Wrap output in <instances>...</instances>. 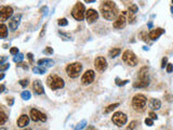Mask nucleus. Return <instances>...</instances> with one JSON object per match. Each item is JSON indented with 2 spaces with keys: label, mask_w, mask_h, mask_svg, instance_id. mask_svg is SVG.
<instances>
[{
  "label": "nucleus",
  "mask_w": 173,
  "mask_h": 130,
  "mask_svg": "<svg viewBox=\"0 0 173 130\" xmlns=\"http://www.w3.org/2000/svg\"><path fill=\"white\" fill-rule=\"evenodd\" d=\"M100 10H101V13L104 19H106L108 21L114 20L117 16V13H118L117 7H116L115 2H112V1H104V2H102Z\"/></svg>",
  "instance_id": "f257e3e1"
},
{
  "label": "nucleus",
  "mask_w": 173,
  "mask_h": 130,
  "mask_svg": "<svg viewBox=\"0 0 173 130\" xmlns=\"http://www.w3.org/2000/svg\"><path fill=\"white\" fill-rule=\"evenodd\" d=\"M47 84L49 86L50 89L52 90H56L63 88L65 82H64V79L62 77L58 75H50L49 77L47 78Z\"/></svg>",
  "instance_id": "f03ea898"
},
{
  "label": "nucleus",
  "mask_w": 173,
  "mask_h": 130,
  "mask_svg": "<svg viewBox=\"0 0 173 130\" xmlns=\"http://www.w3.org/2000/svg\"><path fill=\"white\" fill-rule=\"evenodd\" d=\"M72 15L77 21H82L86 15V8L82 2H77L72 10Z\"/></svg>",
  "instance_id": "7ed1b4c3"
},
{
  "label": "nucleus",
  "mask_w": 173,
  "mask_h": 130,
  "mask_svg": "<svg viewBox=\"0 0 173 130\" xmlns=\"http://www.w3.org/2000/svg\"><path fill=\"white\" fill-rule=\"evenodd\" d=\"M82 71V65L79 62H75V63L68 64L66 66V73L69 77L76 78L79 76V74Z\"/></svg>",
  "instance_id": "20e7f679"
},
{
  "label": "nucleus",
  "mask_w": 173,
  "mask_h": 130,
  "mask_svg": "<svg viewBox=\"0 0 173 130\" xmlns=\"http://www.w3.org/2000/svg\"><path fill=\"white\" fill-rule=\"evenodd\" d=\"M147 103V99L143 94H136L132 99V106L135 110H143Z\"/></svg>",
  "instance_id": "39448f33"
},
{
  "label": "nucleus",
  "mask_w": 173,
  "mask_h": 130,
  "mask_svg": "<svg viewBox=\"0 0 173 130\" xmlns=\"http://www.w3.org/2000/svg\"><path fill=\"white\" fill-rule=\"evenodd\" d=\"M122 60L124 63L130 65V66H135L138 64V58L131 50H126L122 53Z\"/></svg>",
  "instance_id": "423d86ee"
},
{
  "label": "nucleus",
  "mask_w": 173,
  "mask_h": 130,
  "mask_svg": "<svg viewBox=\"0 0 173 130\" xmlns=\"http://www.w3.org/2000/svg\"><path fill=\"white\" fill-rule=\"evenodd\" d=\"M127 120H128L127 115L122 112H116L115 114L112 115V123L115 125H117V126H119V127L126 125Z\"/></svg>",
  "instance_id": "0eeeda50"
},
{
  "label": "nucleus",
  "mask_w": 173,
  "mask_h": 130,
  "mask_svg": "<svg viewBox=\"0 0 173 130\" xmlns=\"http://www.w3.org/2000/svg\"><path fill=\"white\" fill-rule=\"evenodd\" d=\"M127 12H121L119 14L118 19L114 22V27L115 28H123L126 24H127Z\"/></svg>",
  "instance_id": "6e6552de"
},
{
  "label": "nucleus",
  "mask_w": 173,
  "mask_h": 130,
  "mask_svg": "<svg viewBox=\"0 0 173 130\" xmlns=\"http://www.w3.org/2000/svg\"><path fill=\"white\" fill-rule=\"evenodd\" d=\"M94 66H95V69L98 71V72H104V71L107 68L106 59L103 58V56H98V58H96L94 61Z\"/></svg>",
  "instance_id": "1a4fd4ad"
},
{
  "label": "nucleus",
  "mask_w": 173,
  "mask_h": 130,
  "mask_svg": "<svg viewBox=\"0 0 173 130\" xmlns=\"http://www.w3.org/2000/svg\"><path fill=\"white\" fill-rule=\"evenodd\" d=\"M12 14H13V9L11 7H1V9H0V21L6 22Z\"/></svg>",
  "instance_id": "9d476101"
},
{
  "label": "nucleus",
  "mask_w": 173,
  "mask_h": 130,
  "mask_svg": "<svg viewBox=\"0 0 173 130\" xmlns=\"http://www.w3.org/2000/svg\"><path fill=\"white\" fill-rule=\"evenodd\" d=\"M30 118L34 121H42V123H44L47 120V116L43 113H41L40 111L36 110V108H33L30 111Z\"/></svg>",
  "instance_id": "9b49d317"
},
{
  "label": "nucleus",
  "mask_w": 173,
  "mask_h": 130,
  "mask_svg": "<svg viewBox=\"0 0 173 130\" xmlns=\"http://www.w3.org/2000/svg\"><path fill=\"white\" fill-rule=\"evenodd\" d=\"M95 78V73L93 72L92 69H89V71H86L84 73L82 77H81V82L84 85H90L91 82H93Z\"/></svg>",
  "instance_id": "f8f14e48"
},
{
  "label": "nucleus",
  "mask_w": 173,
  "mask_h": 130,
  "mask_svg": "<svg viewBox=\"0 0 173 130\" xmlns=\"http://www.w3.org/2000/svg\"><path fill=\"white\" fill-rule=\"evenodd\" d=\"M86 17L89 23H93V22H95L98 19V13L95 11L94 9H89L86 12Z\"/></svg>",
  "instance_id": "ddd939ff"
},
{
  "label": "nucleus",
  "mask_w": 173,
  "mask_h": 130,
  "mask_svg": "<svg viewBox=\"0 0 173 130\" xmlns=\"http://www.w3.org/2000/svg\"><path fill=\"white\" fill-rule=\"evenodd\" d=\"M20 21H21V15H14V16L12 17L10 22H9V26H10V28L11 30H15V29L18 27L20 25Z\"/></svg>",
  "instance_id": "4468645a"
},
{
  "label": "nucleus",
  "mask_w": 173,
  "mask_h": 130,
  "mask_svg": "<svg viewBox=\"0 0 173 130\" xmlns=\"http://www.w3.org/2000/svg\"><path fill=\"white\" fill-rule=\"evenodd\" d=\"M163 33H164V30L162 28H156V29H153V30H150L149 34H148V37H149V39H152V40H156V39H158Z\"/></svg>",
  "instance_id": "2eb2a0df"
},
{
  "label": "nucleus",
  "mask_w": 173,
  "mask_h": 130,
  "mask_svg": "<svg viewBox=\"0 0 173 130\" xmlns=\"http://www.w3.org/2000/svg\"><path fill=\"white\" fill-rule=\"evenodd\" d=\"M28 124H29V117L27 115H25V114L21 115L20 118L17 119V126H18L20 128L26 127Z\"/></svg>",
  "instance_id": "dca6fc26"
},
{
  "label": "nucleus",
  "mask_w": 173,
  "mask_h": 130,
  "mask_svg": "<svg viewBox=\"0 0 173 130\" xmlns=\"http://www.w3.org/2000/svg\"><path fill=\"white\" fill-rule=\"evenodd\" d=\"M33 89H34L35 93H37V94H42L43 93V86L41 84L40 80H35L33 82Z\"/></svg>",
  "instance_id": "f3484780"
},
{
  "label": "nucleus",
  "mask_w": 173,
  "mask_h": 130,
  "mask_svg": "<svg viewBox=\"0 0 173 130\" xmlns=\"http://www.w3.org/2000/svg\"><path fill=\"white\" fill-rule=\"evenodd\" d=\"M148 84H149V79H138L133 84V87L134 88H145L148 86Z\"/></svg>",
  "instance_id": "a211bd4d"
},
{
  "label": "nucleus",
  "mask_w": 173,
  "mask_h": 130,
  "mask_svg": "<svg viewBox=\"0 0 173 130\" xmlns=\"http://www.w3.org/2000/svg\"><path fill=\"white\" fill-rule=\"evenodd\" d=\"M38 65L39 66H41V65H46V66H52L53 64H54V62L52 60H50V59H41V60H39L37 62Z\"/></svg>",
  "instance_id": "6ab92c4d"
},
{
  "label": "nucleus",
  "mask_w": 173,
  "mask_h": 130,
  "mask_svg": "<svg viewBox=\"0 0 173 130\" xmlns=\"http://www.w3.org/2000/svg\"><path fill=\"white\" fill-rule=\"evenodd\" d=\"M150 107L153 110H159L161 107V102H160V100H158V99H153L150 101Z\"/></svg>",
  "instance_id": "aec40b11"
},
{
  "label": "nucleus",
  "mask_w": 173,
  "mask_h": 130,
  "mask_svg": "<svg viewBox=\"0 0 173 130\" xmlns=\"http://www.w3.org/2000/svg\"><path fill=\"white\" fill-rule=\"evenodd\" d=\"M121 50L119 49V48H112V50H110L109 52H108V55H109L110 58H116V56H118L119 54H120Z\"/></svg>",
  "instance_id": "412c9836"
},
{
  "label": "nucleus",
  "mask_w": 173,
  "mask_h": 130,
  "mask_svg": "<svg viewBox=\"0 0 173 130\" xmlns=\"http://www.w3.org/2000/svg\"><path fill=\"white\" fill-rule=\"evenodd\" d=\"M0 34H1V38H6L8 36V28L3 23L0 26Z\"/></svg>",
  "instance_id": "4be33fe9"
},
{
  "label": "nucleus",
  "mask_w": 173,
  "mask_h": 130,
  "mask_svg": "<svg viewBox=\"0 0 173 130\" xmlns=\"http://www.w3.org/2000/svg\"><path fill=\"white\" fill-rule=\"evenodd\" d=\"M33 72L35 74H44L47 72V68L46 67H41V66H37V67H34L33 68Z\"/></svg>",
  "instance_id": "5701e85b"
},
{
  "label": "nucleus",
  "mask_w": 173,
  "mask_h": 130,
  "mask_svg": "<svg viewBox=\"0 0 173 130\" xmlns=\"http://www.w3.org/2000/svg\"><path fill=\"white\" fill-rule=\"evenodd\" d=\"M24 60V55L22 54V53H18V54H16L13 58V61H14L15 63H17V64H20V63H22V61Z\"/></svg>",
  "instance_id": "b1692460"
},
{
  "label": "nucleus",
  "mask_w": 173,
  "mask_h": 130,
  "mask_svg": "<svg viewBox=\"0 0 173 130\" xmlns=\"http://www.w3.org/2000/svg\"><path fill=\"white\" fill-rule=\"evenodd\" d=\"M118 106H119V103H114V104H112V105H109V106L106 107V110L104 111V113H105V114H107V113L112 112V111H114L116 108V107H118Z\"/></svg>",
  "instance_id": "393cba45"
},
{
  "label": "nucleus",
  "mask_w": 173,
  "mask_h": 130,
  "mask_svg": "<svg viewBox=\"0 0 173 130\" xmlns=\"http://www.w3.org/2000/svg\"><path fill=\"white\" fill-rule=\"evenodd\" d=\"M7 120H8V117H7V115L4 114V112L1 111V112H0V125L2 126Z\"/></svg>",
  "instance_id": "a878e982"
},
{
  "label": "nucleus",
  "mask_w": 173,
  "mask_h": 130,
  "mask_svg": "<svg viewBox=\"0 0 173 130\" xmlns=\"http://www.w3.org/2000/svg\"><path fill=\"white\" fill-rule=\"evenodd\" d=\"M138 11V8L136 4H134V3H131L129 6V12L130 13H133V14H135L136 12Z\"/></svg>",
  "instance_id": "bb28decb"
},
{
  "label": "nucleus",
  "mask_w": 173,
  "mask_h": 130,
  "mask_svg": "<svg viewBox=\"0 0 173 130\" xmlns=\"http://www.w3.org/2000/svg\"><path fill=\"white\" fill-rule=\"evenodd\" d=\"M21 97H22L23 100H29V99L32 98V94H30L29 91H23V92L21 93Z\"/></svg>",
  "instance_id": "cd10ccee"
},
{
  "label": "nucleus",
  "mask_w": 173,
  "mask_h": 130,
  "mask_svg": "<svg viewBox=\"0 0 173 130\" xmlns=\"http://www.w3.org/2000/svg\"><path fill=\"white\" fill-rule=\"evenodd\" d=\"M138 121H135V120H133V121H131L130 123V125L128 126V128H127V130H134L136 128V126H138Z\"/></svg>",
  "instance_id": "c85d7f7f"
},
{
  "label": "nucleus",
  "mask_w": 173,
  "mask_h": 130,
  "mask_svg": "<svg viewBox=\"0 0 173 130\" xmlns=\"http://www.w3.org/2000/svg\"><path fill=\"white\" fill-rule=\"evenodd\" d=\"M128 21H129V23L133 24L135 22V14H133V13H128Z\"/></svg>",
  "instance_id": "c756f323"
},
{
  "label": "nucleus",
  "mask_w": 173,
  "mask_h": 130,
  "mask_svg": "<svg viewBox=\"0 0 173 130\" xmlns=\"http://www.w3.org/2000/svg\"><path fill=\"white\" fill-rule=\"evenodd\" d=\"M86 120H81L79 124H78V126L76 127L75 130H81V129H84V127H86Z\"/></svg>",
  "instance_id": "7c9ffc66"
},
{
  "label": "nucleus",
  "mask_w": 173,
  "mask_h": 130,
  "mask_svg": "<svg viewBox=\"0 0 173 130\" xmlns=\"http://www.w3.org/2000/svg\"><path fill=\"white\" fill-rule=\"evenodd\" d=\"M128 82H129V80H127V79H126V80H120L119 78H116V85H117V86H124V85L128 84Z\"/></svg>",
  "instance_id": "2f4dec72"
},
{
  "label": "nucleus",
  "mask_w": 173,
  "mask_h": 130,
  "mask_svg": "<svg viewBox=\"0 0 173 130\" xmlns=\"http://www.w3.org/2000/svg\"><path fill=\"white\" fill-rule=\"evenodd\" d=\"M58 23L60 26H66L67 24H68V21H67L66 19H60Z\"/></svg>",
  "instance_id": "473e14b6"
},
{
  "label": "nucleus",
  "mask_w": 173,
  "mask_h": 130,
  "mask_svg": "<svg viewBox=\"0 0 173 130\" xmlns=\"http://www.w3.org/2000/svg\"><path fill=\"white\" fill-rule=\"evenodd\" d=\"M9 67H10V63H3V64H1V66H0V71L3 72V71L8 69Z\"/></svg>",
  "instance_id": "72a5a7b5"
},
{
  "label": "nucleus",
  "mask_w": 173,
  "mask_h": 130,
  "mask_svg": "<svg viewBox=\"0 0 173 130\" xmlns=\"http://www.w3.org/2000/svg\"><path fill=\"white\" fill-rule=\"evenodd\" d=\"M10 53L13 55H16L18 54V48H16V47H13V48H11L10 49Z\"/></svg>",
  "instance_id": "f704fd0d"
},
{
  "label": "nucleus",
  "mask_w": 173,
  "mask_h": 130,
  "mask_svg": "<svg viewBox=\"0 0 173 130\" xmlns=\"http://www.w3.org/2000/svg\"><path fill=\"white\" fill-rule=\"evenodd\" d=\"M43 53H44V54H52V53H53V49H52L51 47H47L46 50L43 51Z\"/></svg>",
  "instance_id": "c9c22d12"
},
{
  "label": "nucleus",
  "mask_w": 173,
  "mask_h": 130,
  "mask_svg": "<svg viewBox=\"0 0 173 130\" xmlns=\"http://www.w3.org/2000/svg\"><path fill=\"white\" fill-rule=\"evenodd\" d=\"M20 85L22 87H26L28 85V79H22V80H20Z\"/></svg>",
  "instance_id": "e433bc0d"
},
{
  "label": "nucleus",
  "mask_w": 173,
  "mask_h": 130,
  "mask_svg": "<svg viewBox=\"0 0 173 130\" xmlns=\"http://www.w3.org/2000/svg\"><path fill=\"white\" fill-rule=\"evenodd\" d=\"M145 124L147 125V126H153L154 125V121L152 118H146L145 119Z\"/></svg>",
  "instance_id": "4c0bfd02"
},
{
  "label": "nucleus",
  "mask_w": 173,
  "mask_h": 130,
  "mask_svg": "<svg viewBox=\"0 0 173 130\" xmlns=\"http://www.w3.org/2000/svg\"><path fill=\"white\" fill-rule=\"evenodd\" d=\"M168 58H163V59H162V62H161V67H162V68H164V67H166V66H167V65H168Z\"/></svg>",
  "instance_id": "58836bf2"
},
{
  "label": "nucleus",
  "mask_w": 173,
  "mask_h": 130,
  "mask_svg": "<svg viewBox=\"0 0 173 130\" xmlns=\"http://www.w3.org/2000/svg\"><path fill=\"white\" fill-rule=\"evenodd\" d=\"M149 118H152V119H157L158 118V116H157V114L156 113H154V112H149Z\"/></svg>",
  "instance_id": "ea45409f"
},
{
  "label": "nucleus",
  "mask_w": 173,
  "mask_h": 130,
  "mask_svg": "<svg viewBox=\"0 0 173 130\" xmlns=\"http://www.w3.org/2000/svg\"><path fill=\"white\" fill-rule=\"evenodd\" d=\"M167 72L168 73H172L173 72V64L169 63L167 65Z\"/></svg>",
  "instance_id": "a19ab883"
},
{
  "label": "nucleus",
  "mask_w": 173,
  "mask_h": 130,
  "mask_svg": "<svg viewBox=\"0 0 173 130\" xmlns=\"http://www.w3.org/2000/svg\"><path fill=\"white\" fill-rule=\"evenodd\" d=\"M7 100H8V104L10 105V106H11V105H13V103H14V99H13V98H8Z\"/></svg>",
  "instance_id": "79ce46f5"
},
{
  "label": "nucleus",
  "mask_w": 173,
  "mask_h": 130,
  "mask_svg": "<svg viewBox=\"0 0 173 130\" xmlns=\"http://www.w3.org/2000/svg\"><path fill=\"white\" fill-rule=\"evenodd\" d=\"M18 66H22L23 68H26V69H28V66L26 65V64H24V63H20V65Z\"/></svg>",
  "instance_id": "37998d69"
},
{
  "label": "nucleus",
  "mask_w": 173,
  "mask_h": 130,
  "mask_svg": "<svg viewBox=\"0 0 173 130\" xmlns=\"http://www.w3.org/2000/svg\"><path fill=\"white\" fill-rule=\"evenodd\" d=\"M46 27H47V25H44V26H43V28H42V32H41L40 36H43V35H44V33H46Z\"/></svg>",
  "instance_id": "c03bdc74"
},
{
  "label": "nucleus",
  "mask_w": 173,
  "mask_h": 130,
  "mask_svg": "<svg viewBox=\"0 0 173 130\" xmlns=\"http://www.w3.org/2000/svg\"><path fill=\"white\" fill-rule=\"evenodd\" d=\"M27 58L29 59V61H30V62H33V54H32V53H28V54H27Z\"/></svg>",
  "instance_id": "a18cd8bd"
},
{
  "label": "nucleus",
  "mask_w": 173,
  "mask_h": 130,
  "mask_svg": "<svg viewBox=\"0 0 173 130\" xmlns=\"http://www.w3.org/2000/svg\"><path fill=\"white\" fill-rule=\"evenodd\" d=\"M86 130H96V128L93 127V126H89V127L86 128Z\"/></svg>",
  "instance_id": "49530a36"
},
{
  "label": "nucleus",
  "mask_w": 173,
  "mask_h": 130,
  "mask_svg": "<svg viewBox=\"0 0 173 130\" xmlns=\"http://www.w3.org/2000/svg\"><path fill=\"white\" fill-rule=\"evenodd\" d=\"M6 59H7V56H2V59H1V62H0V63H1V64H3V62L6 61Z\"/></svg>",
  "instance_id": "de8ad7c7"
},
{
  "label": "nucleus",
  "mask_w": 173,
  "mask_h": 130,
  "mask_svg": "<svg viewBox=\"0 0 173 130\" xmlns=\"http://www.w3.org/2000/svg\"><path fill=\"white\" fill-rule=\"evenodd\" d=\"M0 90H1V92H3V91H4V86H3V85H1V86H0Z\"/></svg>",
  "instance_id": "09e8293b"
},
{
  "label": "nucleus",
  "mask_w": 173,
  "mask_h": 130,
  "mask_svg": "<svg viewBox=\"0 0 173 130\" xmlns=\"http://www.w3.org/2000/svg\"><path fill=\"white\" fill-rule=\"evenodd\" d=\"M3 77H4V74H2V75L0 76V79H1V80H2V79H3Z\"/></svg>",
  "instance_id": "8fccbe9b"
},
{
  "label": "nucleus",
  "mask_w": 173,
  "mask_h": 130,
  "mask_svg": "<svg viewBox=\"0 0 173 130\" xmlns=\"http://www.w3.org/2000/svg\"><path fill=\"white\" fill-rule=\"evenodd\" d=\"M0 130H8V129H7V128H4V127H1V128H0Z\"/></svg>",
  "instance_id": "3c124183"
},
{
  "label": "nucleus",
  "mask_w": 173,
  "mask_h": 130,
  "mask_svg": "<svg viewBox=\"0 0 173 130\" xmlns=\"http://www.w3.org/2000/svg\"><path fill=\"white\" fill-rule=\"evenodd\" d=\"M171 12H172V13H173V6L171 7Z\"/></svg>",
  "instance_id": "603ef678"
},
{
  "label": "nucleus",
  "mask_w": 173,
  "mask_h": 130,
  "mask_svg": "<svg viewBox=\"0 0 173 130\" xmlns=\"http://www.w3.org/2000/svg\"><path fill=\"white\" fill-rule=\"evenodd\" d=\"M25 130H32V129H25Z\"/></svg>",
  "instance_id": "864d4df0"
},
{
  "label": "nucleus",
  "mask_w": 173,
  "mask_h": 130,
  "mask_svg": "<svg viewBox=\"0 0 173 130\" xmlns=\"http://www.w3.org/2000/svg\"><path fill=\"white\" fill-rule=\"evenodd\" d=\"M172 4H173V1H172Z\"/></svg>",
  "instance_id": "5fc2aeb1"
}]
</instances>
